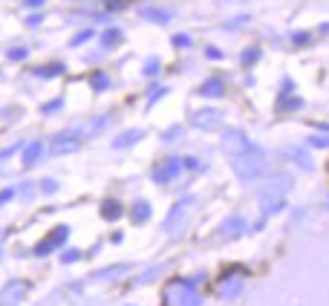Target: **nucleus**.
Listing matches in <instances>:
<instances>
[{
    "label": "nucleus",
    "mask_w": 329,
    "mask_h": 306,
    "mask_svg": "<svg viewBox=\"0 0 329 306\" xmlns=\"http://www.w3.org/2000/svg\"><path fill=\"white\" fill-rule=\"evenodd\" d=\"M223 147H225V153L231 156V165H234V171L240 174L243 182H257V179L266 174V156H263L257 144H251L240 130H225Z\"/></svg>",
    "instance_id": "obj_1"
},
{
    "label": "nucleus",
    "mask_w": 329,
    "mask_h": 306,
    "mask_svg": "<svg viewBox=\"0 0 329 306\" xmlns=\"http://www.w3.org/2000/svg\"><path fill=\"white\" fill-rule=\"evenodd\" d=\"M197 283H200V280L174 277V280L162 289V306H200Z\"/></svg>",
    "instance_id": "obj_2"
},
{
    "label": "nucleus",
    "mask_w": 329,
    "mask_h": 306,
    "mask_svg": "<svg viewBox=\"0 0 329 306\" xmlns=\"http://www.w3.org/2000/svg\"><path fill=\"white\" fill-rule=\"evenodd\" d=\"M289 177H274L269 179V185L263 188V194H260V202H263V217H269V214L280 211L283 205V194L289 191Z\"/></svg>",
    "instance_id": "obj_3"
},
{
    "label": "nucleus",
    "mask_w": 329,
    "mask_h": 306,
    "mask_svg": "<svg viewBox=\"0 0 329 306\" xmlns=\"http://www.w3.org/2000/svg\"><path fill=\"white\" fill-rule=\"evenodd\" d=\"M246 274L248 271L243 266H228L223 271V277L217 280V294L220 297H237L243 292V286H246Z\"/></svg>",
    "instance_id": "obj_4"
},
{
    "label": "nucleus",
    "mask_w": 329,
    "mask_h": 306,
    "mask_svg": "<svg viewBox=\"0 0 329 306\" xmlns=\"http://www.w3.org/2000/svg\"><path fill=\"white\" fill-rule=\"evenodd\" d=\"M191 205H194V200H191V197H185V200H179L177 205L168 211V217H164V234L179 237L182 231H185L188 217H191Z\"/></svg>",
    "instance_id": "obj_5"
},
{
    "label": "nucleus",
    "mask_w": 329,
    "mask_h": 306,
    "mask_svg": "<svg viewBox=\"0 0 329 306\" xmlns=\"http://www.w3.org/2000/svg\"><path fill=\"white\" fill-rule=\"evenodd\" d=\"M81 147V130L78 127H70V130H61L52 136L49 141V150L55 153V156H67V153H75Z\"/></svg>",
    "instance_id": "obj_6"
},
{
    "label": "nucleus",
    "mask_w": 329,
    "mask_h": 306,
    "mask_svg": "<svg viewBox=\"0 0 329 306\" xmlns=\"http://www.w3.org/2000/svg\"><path fill=\"white\" fill-rule=\"evenodd\" d=\"M179 174H182V159L171 156V159H164V162H159V165L153 168V182L168 185V182H174Z\"/></svg>",
    "instance_id": "obj_7"
},
{
    "label": "nucleus",
    "mask_w": 329,
    "mask_h": 306,
    "mask_svg": "<svg viewBox=\"0 0 329 306\" xmlns=\"http://www.w3.org/2000/svg\"><path fill=\"white\" fill-rule=\"evenodd\" d=\"M67 237H70V228H67V225H58V228H55L47 240H41V243L35 246V257H47L49 251L61 248L64 243H67Z\"/></svg>",
    "instance_id": "obj_8"
},
{
    "label": "nucleus",
    "mask_w": 329,
    "mask_h": 306,
    "mask_svg": "<svg viewBox=\"0 0 329 306\" xmlns=\"http://www.w3.org/2000/svg\"><path fill=\"white\" fill-rule=\"evenodd\" d=\"M191 121H194L197 127H202V130H211V127H217V124L223 121V116H220L217 110H200V113L191 116Z\"/></svg>",
    "instance_id": "obj_9"
},
{
    "label": "nucleus",
    "mask_w": 329,
    "mask_h": 306,
    "mask_svg": "<svg viewBox=\"0 0 329 306\" xmlns=\"http://www.w3.org/2000/svg\"><path fill=\"white\" fill-rule=\"evenodd\" d=\"M243 231H246V220L231 217V220H225V225L220 228V237H223V240H237Z\"/></svg>",
    "instance_id": "obj_10"
},
{
    "label": "nucleus",
    "mask_w": 329,
    "mask_h": 306,
    "mask_svg": "<svg viewBox=\"0 0 329 306\" xmlns=\"http://www.w3.org/2000/svg\"><path fill=\"white\" fill-rule=\"evenodd\" d=\"M29 286L26 280H12L9 286H6V292H3V297H6V306H15L21 297H24V289Z\"/></svg>",
    "instance_id": "obj_11"
},
{
    "label": "nucleus",
    "mask_w": 329,
    "mask_h": 306,
    "mask_svg": "<svg viewBox=\"0 0 329 306\" xmlns=\"http://www.w3.org/2000/svg\"><path fill=\"white\" fill-rule=\"evenodd\" d=\"M41 153H44V144H41V141H29L24 147V165L26 168L38 165V162H41Z\"/></svg>",
    "instance_id": "obj_12"
},
{
    "label": "nucleus",
    "mask_w": 329,
    "mask_h": 306,
    "mask_svg": "<svg viewBox=\"0 0 329 306\" xmlns=\"http://www.w3.org/2000/svg\"><path fill=\"white\" fill-rule=\"evenodd\" d=\"M223 93H225V84L220 78H208L200 87V95H205V98H217V95H223Z\"/></svg>",
    "instance_id": "obj_13"
},
{
    "label": "nucleus",
    "mask_w": 329,
    "mask_h": 306,
    "mask_svg": "<svg viewBox=\"0 0 329 306\" xmlns=\"http://www.w3.org/2000/svg\"><path fill=\"white\" fill-rule=\"evenodd\" d=\"M147 217H150V205H147L144 200L133 202V208H130V220H133V223H147Z\"/></svg>",
    "instance_id": "obj_14"
},
{
    "label": "nucleus",
    "mask_w": 329,
    "mask_h": 306,
    "mask_svg": "<svg viewBox=\"0 0 329 306\" xmlns=\"http://www.w3.org/2000/svg\"><path fill=\"white\" fill-rule=\"evenodd\" d=\"M121 211H124V208H121L118 200H104L101 202V217H104V220H118Z\"/></svg>",
    "instance_id": "obj_15"
},
{
    "label": "nucleus",
    "mask_w": 329,
    "mask_h": 306,
    "mask_svg": "<svg viewBox=\"0 0 329 306\" xmlns=\"http://www.w3.org/2000/svg\"><path fill=\"white\" fill-rule=\"evenodd\" d=\"M141 139V130H127V133H121L116 141H113V147H130V144H136Z\"/></svg>",
    "instance_id": "obj_16"
},
{
    "label": "nucleus",
    "mask_w": 329,
    "mask_h": 306,
    "mask_svg": "<svg viewBox=\"0 0 329 306\" xmlns=\"http://www.w3.org/2000/svg\"><path fill=\"white\" fill-rule=\"evenodd\" d=\"M144 18H147V21H156V24H168V21H171V12H164V9H144Z\"/></svg>",
    "instance_id": "obj_17"
},
{
    "label": "nucleus",
    "mask_w": 329,
    "mask_h": 306,
    "mask_svg": "<svg viewBox=\"0 0 329 306\" xmlns=\"http://www.w3.org/2000/svg\"><path fill=\"white\" fill-rule=\"evenodd\" d=\"M101 44H104L107 49L118 47V44H121V32H118V29H107L104 35H101Z\"/></svg>",
    "instance_id": "obj_18"
},
{
    "label": "nucleus",
    "mask_w": 329,
    "mask_h": 306,
    "mask_svg": "<svg viewBox=\"0 0 329 306\" xmlns=\"http://www.w3.org/2000/svg\"><path fill=\"white\" fill-rule=\"evenodd\" d=\"M64 72V64H47V67H41V70H35L38 78H52V75H61Z\"/></svg>",
    "instance_id": "obj_19"
},
{
    "label": "nucleus",
    "mask_w": 329,
    "mask_h": 306,
    "mask_svg": "<svg viewBox=\"0 0 329 306\" xmlns=\"http://www.w3.org/2000/svg\"><path fill=\"white\" fill-rule=\"evenodd\" d=\"M90 84H93L95 93H101V90H107V87H110V78H107L104 72H93V75H90Z\"/></svg>",
    "instance_id": "obj_20"
},
{
    "label": "nucleus",
    "mask_w": 329,
    "mask_h": 306,
    "mask_svg": "<svg viewBox=\"0 0 329 306\" xmlns=\"http://www.w3.org/2000/svg\"><path fill=\"white\" fill-rule=\"evenodd\" d=\"M61 107H64V98H55V101H47V104L41 107V113H44V116H52V113H58Z\"/></svg>",
    "instance_id": "obj_21"
},
{
    "label": "nucleus",
    "mask_w": 329,
    "mask_h": 306,
    "mask_svg": "<svg viewBox=\"0 0 329 306\" xmlns=\"http://www.w3.org/2000/svg\"><path fill=\"white\" fill-rule=\"evenodd\" d=\"M124 266H113L110 271H104V274H95V280H110V277H118V274H124Z\"/></svg>",
    "instance_id": "obj_22"
},
{
    "label": "nucleus",
    "mask_w": 329,
    "mask_h": 306,
    "mask_svg": "<svg viewBox=\"0 0 329 306\" xmlns=\"http://www.w3.org/2000/svg\"><path fill=\"white\" fill-rule=\"evenodd\" d=\"M90 38H93V32H90V29H84V32H78V35L70 41V47H81L84 41H90Z\"/></svg>",
    "instance_id": "obj_23"
},
{
    "label": "nucleus",
    "mask_w": 329,
    "mask_h": 306,
    "mask_svg": "<svg viewBox=\"0 0 329 306\" xmlns=\"http://www.w3.org/2000/svg\"><path fill=\"white\" fill-rule=\"evenodd\" d=\"M29 55V49L26 47H15V49H9V58L12 61H21V58H26Z\"/></svg>",
    "instance_id": "obj_24"
},
{
    "label": "nucleus",
    "mask_w": 329,
    "mask_h": 306,
    "mask_svg": "<svg viewBox=\"0 0 329 306\" xmlns=\"http://www.w3.org/2000/svg\"><path fill=\"white\" fill-rule=\"evenodd\" d=\"M78 257H81V251H78V248H67V251L61 254V260H64V263H72V260H78Z\"/></svg>",
    "instance_id": "obj_25"
},
{
    "label": "nucleus",
    "mask_w": 329,
    "mask_h": 306,
    "mask_svg": "<svg viewBox=\"0 0 329 306\" xmlns=\"http://www.w3.org/2000/svg\"><path fill=\"white\" fill-rule=\"evenodd\" d=\"M153 72H159V61H156V58L144 64V75H153Z\"/></svg>",
    "instance_id": "obj_26"
},
{
    "label": "nucleus",
    "mask_w": 329,
    "mask_h": 306,
    "mask_svg": "<svg viewBox=\"0 0 329 306\" xmlns=\"http://www.w3.org/2000/svg\"><path fill=\"white\" fill-rule=\"evenodd\" d=\"M9 200H15V188H3V191H0V205H3V202H9Z\"/></svg>",
    "instance_id": "obj_27"
},
{
    "label": "nucleus",
    "mask_w": 329,
    "mask_h": 306,
    "mask_svg": "<svg viewBox=\"0 0 329 306\" xmlns=\"http://www.w3.org/2000/svg\"><path fill=\"white\" fill-rule=\"evenodd\" d=\"M41 188L47 191V194H52V191H58V182H52V179H44V185Z\"/></svg>",
    "instance_id": "obj_28"
},
{
    "label": "nucleus",
    "mask_w": 329,
    "mask_h": 306,
    "mask_svg": "<svg viewBox=\"0 0 329 306\" xmlns=\"http://www.w3.org/2000/svg\"><path fill=\"white\" fill-rule=\"evenodd\" d=\"M174 44H177V47H191V38L188 35H177L174 38Z\"/></svg>",
    "instance_id": "obj_29"
},
{
    "label": "nucleus",
    "mask_w": 329,
    "mask_h": 306,
    "mask_svg": "<svg viewBox=\"0 0 329 306\" xmlns=\"http://www.w3.org/2000/svg\"><path fill=\"white\" fill-rule=\"evenodd\" d=\"M254 58H257V49H248L246 55H243V64H254Z\"/></svg>",
    "instance_id": "obj_30"
},
{
    "label": "nucleus",
    "mask_w": 329,
    "mask_h": 306,
    "mask_svg": "<svg viewBox=\"0 0 329 306\" xmlns=\"http://www.w3.org/2000/svg\"><path fill=\"white\" fill-rule=\"evenodd\" d=\"M179 133H182V130H179V127H171V130H168V133H164V141H174V139H177V136H179Z\"/></svg>",
    "instance_id": "obj_31"
},
{
    "label": "nucleus",
    "mask_w": 329,
    "mask_h": 306,
    "mask_svg": "<svg viewBox=\"0 0 329 306\" xmlns=\"http://www.w3.org/2000/svg\"><path fill=\"white\" fill-rule=\"evenodd\" d=\"M41 21H44L41 15H29V18H26V24H29V26H38V24H41Z\"/></svg>",
    "instance_id": "obj_32"
},
{
    "label": "nucleus",
    "mask_w": 329,
    "mask_h": 306,
    "mask_svg": "<svg viewBox=\"0 0 329 306\" xmlns=\"http://www.w3.org/2000/svg\"><path fill=\"white\" fill-rule=\"evenodd\" d=\"M26 6H29V9H38V6H44V3H47V0H24Z\"/></svg>",
    "instance_id": "obj_33"
},
{
    "label": "nucleus",
    "mask_w": 329,
    "mask_h": 306,
    "mask_svg": "<svg viewBox=\"0 0 329 306\" xmlns=\"http://www.w3.org/2000/svg\"><path fill=\"white\" fill-rule=\"evenodd\" d=\"M315 144H317V147H326V144H329V136H315Z\"/></svg>",
    "instance_id": "obj_34"
},
{
    "label": "nucleus",
    "mask_w": 329,
    "mask_h": 306,
    "mask_svg": "<svg viewBox=\"0 0 329 306\" xmlns=\"http://www.w3.org/2000/svg\"><path fill=\"white\" fill-rule=\"evenodd\" d=\"M124 3H127V0H110L107 6H110V9H118V6H124Z\"/></svg>",
    "instance_id": "obj_35"
}]
</instances>
